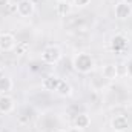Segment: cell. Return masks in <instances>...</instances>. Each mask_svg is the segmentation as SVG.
I'll return each mask as SVG.
<instances>
[{
  "instance_id": "23",
  "label": "cell",
  "mask_w": 132,
  "mask_h": 132,
  "mask_svg": "<svg viewBox=\"0 0 132 132\" xmlns=\"http://www.w3.org/2000/svg\"><path fill=\"white\" fill-rule=\"evenodd\" d=\"M59 2H68V0H57V3H59Z\"/></svg>"
},
{
  "instance_id": "6",
  "label": "cell",
  "mask_w": 132,
  "mask_h": 132,
  "mask_svg": "<svg viewBox=\"0 0 132 132\" xmlns=\"http://www.w3.org/2000/svg\"><path fill=\"white\" fill-rule=\"evenodd\" d=\"M111 128L115 132H125L129 129V120L126 115H117L111 120Z\"/></svg>"
},
{
  "instance_id": "21",
  "label": "cell",
  "mask_w": 132,
  "mask_h": 132,
  "mask_svg": "<svg viewBox=\"0 0 132 132\" xmlns=\"http://www.w3.org/2000/svg\"><path fill=\"white\" fill-rule=\"evenodd\" d=\"M125 3H128V5H132V0H123Z\"/></svg>"
},
{
  "instance_id": "1",
  "label": "cell",
  "mask_w": 132,
  "mask_h": 132,
  "mask_svg": "<svg viewBox=\"0 0 132 132\" xmlns=\"http://www.w3.org/2000/svg\"><path fill=\"white\" fill-rule=\"evenodd\" d=\"M72 66L80 74H91L95 69V60L88 52H78L72 59Z\"/></svg>"
},
{
  "instance_id": "24",
  "label": "cell",
  "mask_w": 132,
  "mask_h": 132,
  "mask_svg": "<svg viewBox=\"0 0 132 132\" xmlns=\"http://www.w3.org/2000/svg\"><path fill=\"white\" fill-rule=\"evenodd\" d=\"M0 72H2V66H0Z\"/></svg>"
},
{
  "instance_id": "17",
  "label": "cell",
  "mask_w": 132,
  "mask_h": 132,
  "mask_svg": "<svg viewBox=\"0 0 132 132\" xmlns=\"http://www.w3.org/2000/svg\"><path fill=\"white\" fill-rule=\"evenodd\" d=\"M117 74H118V75H128L126 63H118V65H117Z\"/></svg>"
},
{
  "instance_id": "26",
  "label": "cell",
  "mask_w": 132,
  "mask_h": 132,
  "mask_svg": "<svg viewBox=\"0 0 132 132\" xmlns=\"http://www.w3.org/2000/svg\"><path fill=\"white\" fill-rule=\"evenodd\" d=\"M0 52H2V51H0Z\"/></svg>"
},
{
  "instance_id": "22",
  "label": "cell",
  "mask_w": 132,
  "mask_h": 132,
  "mask_svg": "<svg viewBox=\"0 0 132 132\" xmlns=\"http://www.w3.org/2000/svg\"><path fill=\"white\" fill-rule=\"evenodd\" d=\"M54 132H68L66 129H57V131H54Z\"/></svg>"
},
{
  "instance_id": "2",
  "label": "cell",
  "mask_w": 132,
  "mask_h": 132,
  "mask_svg": "<svg viewBox=\"0 0 132 132\" xmlns=\"http://www.w3.org/2000/svg\"><path fill=\"white\" fill-rule=\"evenodd\" d=\"M62 49L55 45H51V46H46L43 51H42V60L48 65H55L62 60Z\"/></svg>"
},
{
  "instance_id": "9",
  "label": "cell",
  "mask_w": 132,
  "mask_h": 132,
  "mask_svg": "<svg viewBox=\"0 0 132 132\" xmlns=\"http://www.w3.org/2000/svg\"><path fill=\"white\" fill-rule=\"evenodd\" d=\"M89 125H91V117L88 114H85V112L83 114H77V117L74 118V126L78 128V129H81V131L88 129Z\"/></svg>"
},
{
  "instance_id": "20",
  "label": "cell",
  "mask_w": 132,
  "mask_h": 132,
  "mask_svg": "<svg viewBox=\"0 0 132 132\" xmlns=\"http://www.w3.org/2000/svg\"><path fill=\"white\" fill-rule=\"evenodd\" d=\"M68 132H83L81 131V129H78V128H75V126H74V128H72V129H69V131Z\"/></svg>"
},
{
  "instance_id": "12",
  "label": "cell",
  "mask_w": 132,
  "mask_h": 132,
  "mask_svg": "<svg viewBox=\"0 0 132 132\" xmlns=\"http://www.w3.org/2000/svg\"><path fill=\"white\" fill-rule=\"evenodd\" d=\"M101 74H103V78H106V80H115L118 77V74H117V65H104Z\"/></svg>"
},
{
  "instance_id": "8",
  "label": "cell",
  "mask_w": 132,
  "mask_h": 132,
  "mask_svg": "<svg viewBox=\"0 0 132 132\" xmlns=\"http://www.w3.org/2000/svg\"><path fill=\"white\" fill-rule=\"evenodd\" d=\"M15 108V103H14V98L8 94H2L0 97V112L2 114H9L12 112Z\"/></svg>"
},
{
  "instance_id": "3",
  "label": "cell",
  "mask_w": 132,
  "mask_h": 132,
  "mask_svg": "<svg viewBox=\"0 0 132 132\" xmlns=\"http://www.w3.org/2000/svg\"><path fill=\"white\" fill-rule=\"evenodd\" d=\"M17 42H15V37L11 32H0V51H12L15 48Z\"/></svg>"
},
{
  "instance_id": "7",
  "label": "cell",
  "mask_w": 132,
  "mask_h": 132,
  "mask_svg": "<svg viewBox=\"0 0 132 132\" xmlns=\"http://www.w3.org/2000/svg\"><path fill=\"white\" fill-rule=\"evenodd\" d=\"M128 48V40L125 38V35L121 34H115L111 38V49L114 52H123Z\"/></svg>"
},
{
  "instance_id": "15",
  "label": "cell",
  "mask_w": 132,
  "mask_h": 132,
  "mask_svg": "<svg viewBox=\"0 0 132 132\" xmlns=\"http://www.w3.org/2000/svg\"><path fill=\"white\" fill-rule=\"evenodd\" d=\"M14 51H15L17 55H25V54H28V51H29V43H28V42H19V43L15 45Z\"/></svg>"
},
{
  "instance_id": "13",
  "label": "cell",
  "mask_w": 132,
  "mask_h": 132,
  "mask_svg": "<svg viewBox=\"0 0 132 132\" xmlns=\"http://www.w3.org/2000/svg\"><path fill=\"white\" fill-rule=\"evenodd\" d=\"M55 92L59 95H62V97H71L72 95V86L66 80H60V85H59V88H57Z\"/></svg>"
},
{
  "instance_id": "19",
  "label": "cell",
  "mask_w": 132,
  "mask_h": 132,
  "mask_svg": "<svg viewBox=\"0 0 132 132\" xmlns=\"http://www.w3.org/2000/svg\"><path fill=\"white\" fill-rule=\"evenodd\" d=\"M9 2H11V0H0V9L8 8V6H9Z\"/></svg>"
},
{
  "instance_id": "16",
  "label": "cell",
  "mask_w": 132,
  "mask_h": 132,
  "mask_svg": "<svg viewBox=\"0 0 132 132\" xmlns=\"http://www.w3.org/2000/svg\"><path fill=\"white\" fill-rule=\"evenodd\" d=\"M91 3V0H72V5L75 8H85Z\"/></svg>"
},
{
  "instance_id": "10",
  "label": "cell",
  "mask_w": 132,
  "mask_h": 132,
  "mask_svg": "<svg viewBox=\"0 0 132 132\" xmlns=\"http://www.w3.org/2000/svg\"><path fill=\"white\" fill-rule=\"evenodd\" d=\"M60 80H62V78H59L57 75H49V77H46V78L43 80L42 86H43L45 91H57V88H59V85H60Z\"/></svg>"
},
{
  "instance_id": "18",
  "label": "cell",
  "mask_w": 132,
  "mask_h": 132,
  "mask_svg": "<svg viewBox=\"0 0 132 132\" xmlns=\"http://www.w3.org/2000/svg\"><path fill=\"white\" fill-rule=\"evenodd\" d=\"M126 71H128V75L132 77V60H129V62L126 63Z\"/></svg>"
},
{
  "instance_id": "14",
  "label": "cell",
  "mask_w": 132,
  "mask_h": 132,
  "mask_svg": "<svg viewBox=\"0 0 132 132\" xmlns=\"http://www.w3.org/2000/svg\"><path fill=\"white\" fill-rule=\"evenodd\" d=\"M72 9V5L68 3V2H59L57 6H55V12L60 15V17H66Z\"/></svg>"
},
{
  "instance_id": "25",
  "label": "cell",
  "mask_w": 132,
  "mask_h": 132,
  "mask_svg": "<svg viewBox=\"0 0 132 132\" xmlns=\"http://www.w3.org/2000/svg\"><path fill=\"white\" fill-rule=\"evenodd\" d=\"M0 97H2V94H0Z\"/></svg>"
},
{
  "instance_id": "11",
  "label": "cell",
  "mask_w": 132,
  "mask_h": 132,
  "mask_svg": "<svg viewBox=\"0 0 132 132\" xmlns=\"http://www.w3.org/2000/svg\"><path fill=\"white\" fill-rule=\"evenodd\" d=\"M14 86V81L9 75H2L0 77V94H8Z\"/></svg>"
},
{
  "instance_id": "4",
  "label": "cell",
  "mask_w": 132,
  "mask_h": 132,
  "mask_svg": "<svg viewBox=\"0 0 132 132\" xmlns=\"http://www.w3.org/2000/svg\"><path fill=\"white\" fill-rule=\"evenodd\" d=\"M35 11V5L32 0H20L17 3V14L20 17H31Z\"/></svg>"
},
{
  "instance_id": "5",
  "label": "cell",
  "mask_w": 132,
  "mask_h": 132,
  "mask_svg": "<svg viewBox=\"0 0 132 132\" xmlns=\"http://www.w3.org/2000/svg\"><path fill=\"white\" fill-rule=\"evenodd\" d=\"M114 14L118 20H125V19H129L132 15V5H128L125 2H118L114 8Z\"/></svg>"
}]
</instances>
